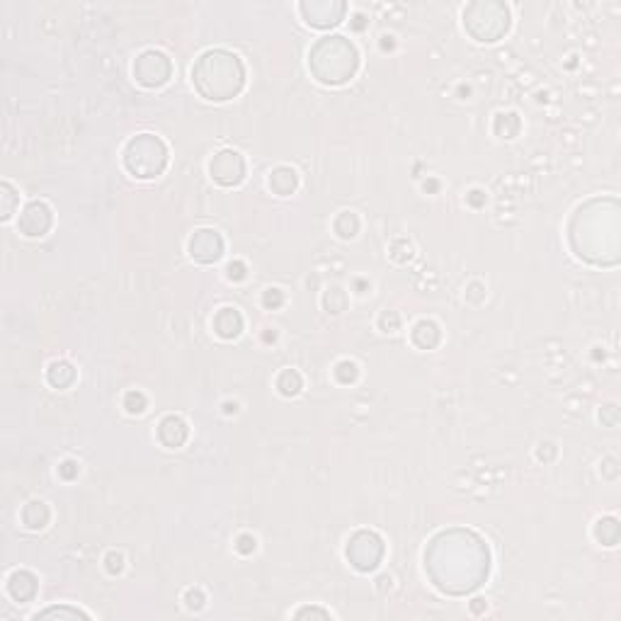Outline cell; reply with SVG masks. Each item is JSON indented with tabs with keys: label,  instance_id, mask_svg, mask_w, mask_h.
Listing matches in <instances>:
<instances>
[{
	"label": "cell",
	"instance_id": "obj_1",
	"mask_svg": "<svg viewBox=\"0 0 621 621\" xmlns=\"http://www.w3.org/2000/svg\"><path fill=\"white\" fill-rule=\"evenodd\" d=\"M425 570L440 593L469 595L488 578V546L469 529L442 531L425 551Z\"/></svg>",
	"mask_w": 621,
	"mask_h": 621
},
{
	"label": "cell",
	"instance_id": "obj_2",
	"mask_svg": "<svg viewBox=\"0 0 621 621\" xmlns=\"http://www.w3.org/2000/svg\"><path fill=\"white\" fill-rule=\"evenodd\" d=\"M192 80L202 97L211 102H226L243 90L245 68L235 54L214 49L199 56L192 68Z\"/></svg>",
	"mask_w": 621,
	"mask_h": 621
},
{
	"label": "cell",
	"instance_id": "obj_3",
	"mask_svg": "<svg viewBox=\"0 0 621 621\" xmlns=\"http://www.w3.org/2000/svg\"><path fill=\"white\" fill-rule=\"evenodd\" d=\"M357 49L345 37H325L311 49V70L325 85H342L357 73Z\"/></svg>",
	"mask_w": 621,
	"mask_h": 621
},
{
	"label": "cell",
	"instance_id": "obj_4",
	"mask_svg": "<svg viewBox=\"0 0 621 621\" xmlns=\"http://www.w3.org/2000/svg\"><path fill=\"white\" fill-rule=\"evenodd\" d=\"M124 165L134 177L151 180V177L161 175L168 165V149L158 136L141 134L129 141L124 149Z\"/></svg>",
	"mask_w": 621,
	"mask_h": 621
},
{
	"label": "cell",
	"instance_id": "obj_5",
	"mask_svg": "<svg viewBox=\"0 0 621 621\" xmlns=\"http://www.w3.org/2000/svg\"><path fill=\"white\" fill-rule=\"evenodd\" d=\"M464 25L478 41H498L510 27V15L500 3H476L464 13Z\"/></svg>",
	"mask_w": 621,
	"mask_h": 621
},
{
	"label": "cell",
	"instance_id": "obj_6",
	"mask_svg": "<svg viewBox=\"0 0 621 621\" xmlns=\"http://www.w3.org/2000/svg\"><path fill=\"white\" fill-rule=\"evenodd\" d=\"M345 556L347 561L362 573H369L381 563L383 558V541L376 531H357L350 541H347V548H345Z\"/></svg>",
	"mask_w": 621,
	"mask_h": 621
},
{
	"label": "cell",
	"instance_id": "obj_7",
	"mask_svg": "<svg viewBox=\"0 0 621 621\" xmlns=\"http://www.w3.org/2000/svg\"><path fill=\"white\" fill-rule=\"evenodd\" d=\"M170 73H173V66H170V58L163 51H144L134 63L136 80L146 87H158L168 83Z\"/></svg>",
	"mask_w": 621,
	"mask_h": 621
},
{
	"label": "cell",
	"instance_id": "obj_8",
	"mask_svg": "<svg viewBox=\"0 0 621 621\" xmlns=\"http://www.w3.org/2000/svg\"><path fill=\"white\" fill-rule=\"evenodd\" d=\"M211 177L223 187H233L238 182H243L245 177V161L238 151H221L214 156V161L209 165Z\"/></svg>",
	"mask_w": 621,
	"mask_h": 621
},
{
	"label": "cell",
	"instance_id": "obj_9",
	"mask_svg": "<svg viewBox=\"0 0 621 621\" xmlns=\"http://www.w3.org/2000/svg\"><path fill=\"white\" fill-rule=\"evenodd\" d=\"M51 223H54V216H51L49 204L32 202L22 211L20 221H17V228H20V233H25L27 238H39V235H46Z\"/></svg>",
	"mask_w": 621,
	"mask_h": 621
},
{
	"label": "cell",
	"instance_id": "obj_10",
	"mask_svg": "<svg viewBox=\"0 0 621 621\" xmlns=\"http://www.w3.org/2000/svg\"><path fill=\"white\" fill-rule=\"evenodd\" d=\"M189 255L199 262H216L223 255V240L216 230L202 228L189 238Z\"/></svg>",
	"mask_w": 621,
	"mask_h": 621
},
{
	"label": "cell",
	"instance_id": "obj_11",
	"mask_svg": "<svg viewBox=\"0 0 621 621\" xmlns=\"http://www.w3.org/2000/svg\"><path fill=\"white\" fill-rule=\"evenodd\" d=\"M301 13L306 15V22L313 27H333L338 25L345 15V5L342 3H304L301 5Z\"/></svg>",
	"mask_w": 621,
	"mask_h": 621
},
{
	"label": "cell",
	"instance_id": "obj_12",
	"mask_svg": "<svg viewBox=\"0 0 621 621\" xmlns=\"http://www.w3.org/2000/svg\"><path fill=\"white\" fill-rule=\"evenodd\" d=\"M187 435H189L187 423L182 418H177V415L163 418V423L158 425V440H161L163 445L170 447V449H177V447L185 445Z\"/></svg>",
	"mask_w": 621,
	"mask_h": 621
},
{
	"label": "cell",
	"instance_id": "obj_13",
	"mask_svg": "<svg viewBox=\"0 0 621 621\" xmlns=\"http://www.w3.org/2000/svg\"><path fill=\"white\" fill-rule=\"evenodd\" d=\"M37 578L29 570H15L13 575L8 578V595L13 597L15 602H29L37 595Z\"/></svg>",
	"mask_w": 621,
	"mask_h": 621
},
{
	"label": "cell",
	"instance_id": "obj_14",
	"mask_svg": "<svg viewBox=\"0 0 621 621\" xmlns=\"http://www.w3.org/2000/svg\"><path fill=\"white\" fill-rule=\"evenodd\" d=\"M214 330L223 340H233L243 330V316L235 309H221L214 318Z\"/></svg>",
	"mask_w": 621,
	"mask_h": 621
},
{
	"label": "cell",
	"instance_id": "obj_15",
	"mask_svg": "<svg viewBox=\"0 0 621 621\" xmlns=\"http://www.w3.org/2000/svg\"><path fill=\"white\" fill-rule=\"evenodd\" d=\"M49 507H46V502L41 500H32L25 505V510H22V524H25L27 529H44L46 524H49Z\"/></svg>",
	"mask_w": 621,
	"mask_h": 621
},
{
	"label": "cell",
	"instance_id": "obj_16",
	"mask_svg": "<svg viewBox=\"0 0 621 621\" xmlns=\"http://www.w3.org/2000/svg\"><path fill=\"white\" fill-rule=\"evenodd\" d=\"M297 185H299V177L292 168H277L275 173L270 175V187L275 189L280 197L292 194L294 189H297Z\"/></svg>",
	"mask_w": 621,
	"mask_h": 621
},
{
	"label": "cell",
	"instance_id": "obj_17",
	"mask_svg": "<svg viewBox=\"0 0 621 621\" xmlns=\"http://www.w3.org/2000/svg\"><path fill=\"white\" fill-rule=\"evenodd\" d=\"M413 342L423 350H432V347L440 342V328L432 321H420L415 328H413Z\"/></svg>",
	"mask_w": 621,
	"mask_h": 621
},
{
	"label": "cell",
	"instance_id": "obj_18",
	"mask_svg": "<svg viewBox=\"0 0 621 621\" xmlns=\"http://www.w3.org/2000/svg\"><path fill=\"white\" fill-rule=\"evenodd\" d=\"M46 619H66V621H75V619H90V614L80 612L75 607H49L44 612L34 614V621H46Z\"/></svg>",
	"mask_w": 621,
	"mask_h": 621
},
{
	"label": "cell",
	"instance_id": "obj_19",
	"mask_svg": "<svg viewBox=\"0 0 621 621\" xmlns=\"http://www.w3.org/2000/svg\"><path fill=\"white\" fill-rule=\"evenodd\" d=\"M46 378H49L51 386L66 388V386H70V383H73L75 369L68 362H54V364L49 366V374H46Z\"/></svg>",
	"mask_w": 621,
	"mask_h": 621
},
{
	"label": "cell",
	"instance_id": "obj_20",
	"mask_svg": "<svg viewBox=\"0 0 621 621\" xmlns=\"http://www.w3.org/2000/svg\"><path fill=\"white\" fill-rule=\"evenodd\" d=\"M595 536L600 543L605 546H614L619 541V522L614 517H607V519H600L595 527Z\"/></svg>",
	"mask_w": 621,
	"mask_h": 621
},
{
	"label": "cell",
	"instance_id": "obj_21",
	"mask_svg": "<svg viewBox=\"0 0 621 621\" xmlns=\"http://www.w3.org/2000/svg\"><path fill=\"white\" fill-rule=\"evenodd\" d=\"M277 386H280V391L284 396H297L301 391V376H299V371H294V369L282 371V376H280V381H277Z\"/></svg>",
	"mask_w": 621,
	"mask_h": 621
},
{
	"label": "cell",
	"instance_id": "obj_22",
	"mask_svg": "<svg viewBox=\"0 0 621 621\" xmlns=\"http://www.w3.org/2000/svg\"><path fill=\"white\" fill-rule=\"evenodd\" d=\"M357 228H359V221L352 211H342L338 221H335V230H338L342 238H352V235L357 233Z\"/></svg>",
	"mask_w": 621,
	"mask_h": 621
},
{
	"label": "cell",
	"instance_id": "obj_23",
	"mask_svg": "<svg viewBox=\"0 0 621 621\" xmlns=\"http://www.w3.org/2000/svg\"><path fill=\"white\" fill-rule=\"evenodd\" d=\"M0 197H3V214H0V218H3V221H8L10 216H13V211H15V202H17V197H15V189L10 187V182H3V185H0Z\"/></svg>",
	"mask_w": 621,
	"mask_h": 621
},
{
	"label": "cell",
	"instance_id": "obj_24",
	"mask_svg": "<svg viewBox=\"0 0 621 621\" xmlns=\"http://www.w3.org/2000/svg\"><path fill=\"white\" fill-rule=\"evenodd\" d=\"M124 408H127L129 413H136V415H139V413H144L146 410V398H144V393H139V391H132V393H127V398H124Z\"/></svg>",
	"mask_w": 621,
	"mask_h": 621
},
{
	"label": "cell",
	"instance_id": "obj_25",
	"mask_svg": "<svg viewBox=\"0 0 621 621\" xmlns=\"http://www.w3.org/2000/svg\"><path fill=\"white\" fill-rule=\"evenodd\" d=\"M335 374H338V378L342 383H350L357 378V364L354 362H340L338 369H335Z\"/></svg>",
	"mask_w": 621,
	"mask_h": 621
},
{
	"label": "cell",
	"instance_id": "obj_26",
	"mask_svg": "<svg viewBox=\"0 0 621 621\" xmlns=\"http://www.w3.org/2000/svg\"><path fill=\"white\" fill-rule=\"evenodd\" d=\"M185 602H187V609H202L204 607V593L202 590H189V593L185 595Z\"/></svg>",
	"mask_w": 621,
	"mask_h": 621
},
{
	"label": "cell",
	"instance_id": "obj_27",
	"mask_svg": "<svg viewBox=\"0 0 621 621\" xmlns=\"http://www.w3.org/2000/svg\"><path fill=\"white\" fill-rule=\"evenodd\" d=\"M107 570L112 573V575H117V573H122V570H124V556H122V553H115V551H112V553L107 556Z\"/></svg>",
	"mask_w": 621,
	"mask_h": 621
},
{
	"label": "cell",
	"instance_id": "obj_28",
	"mask_svg": "<svg viewBox=\"0 0 621 621\" xmlns=\"http://www.w3.org/2000/svg\"><path fill=\"white\" fill-rule=\"evenodd\" d=\"M297 619H304V617H321V619H330V612H325V609H318V607H306V609H299L297 614H294Z\"/></svg>",
	"mask_w": 621,
	"mask_h": 621
},
{
	"label": "cell",
	"instance_id": "obj_29",
	"mask_svg": "<svg viewBox=\"0 0 621 621\" xmlns=\"http://www.w3.org/2000/svg\"><path fill=\"white\" fill-rule=\"evenodd\" d=\"M235 548H238L240 553H253V551H255V539H253L250 534L238 536V543H235Z\"/></svg>",
	"mask_w": 621,
	"mask_h": 621
},
{
	"label": "cell",
	"instance_id": "obj_30",
	"mask_svg": "<svg viewBox=\"0 0 621 621\" xmlns=\"http://www.w3.org/2000/svg\"><path fill=\"white\" fill-rule=\"evenodd\" d=\"M284 301V297H282V292L280 289H270V292H265V306H280Z\"/></svg>",
	"mask_w": 621,
	"mask_h": 621
},
{
	"label": "cell",
	"instance_id": "obj_31",
	"mask_svg": "<svg viewBox=\"0 0 621 621\" xmlns=\"http://www.w3.org/2000/svg\"><path fill=\"white\" fill-rule=\"evenodd\" d=\"M226 272H228L230 280H243V277H245V267H243V262H230Z\"/></svg>",
	"mask_w": 621,
	"mask_h": 621
},
{
	"label": "cell",
	"instance_id": "obj_32",
	"mask_svg": "<svg viewBox=\"0 0 621 621\" xmlns=\"http://www.w3.org/2000/svg\"><path fill=\"white\" fill-rule=\"evenodd\" d=\"M73 473H78V466H75L73 461H66V464L61 466V476L63 478H73Z\"/></svg>",
	"mask_w": 621,
	"mask_h": 621
}]
</instances>
